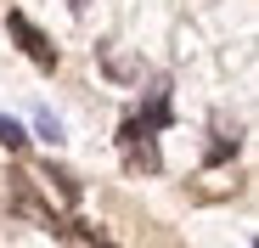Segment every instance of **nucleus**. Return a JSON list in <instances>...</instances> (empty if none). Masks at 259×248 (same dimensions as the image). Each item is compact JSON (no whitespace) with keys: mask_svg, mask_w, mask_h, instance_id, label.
I'll use <instances>...</instances> for the list:
<instances>
[{"mask_svg":"<svg viewBox=\"0 0 259 248\" xmlns=\"http://www.w3.org/2000/svg\"><path fill=\"white\" fill-rule=\"evenodd\" d=\"M6 209H12V215H23V220H34V226H46V231L57 226V209L34 192V181H28V175H12V197H6Z\"/></svg>","mask_w":259,"mask_h":248,"instance_id":"obj_2","label":"nucleus"},{"mask_svg":"<svg viewBox=\"0 0 259 248\" xmlns=\"http://www.w3.org/2000/svg\"><path fill=\"white\" fill-rule=\"evenodd\" d=\"M23 141H28V136H23V124H17V118H6V113H0V147H6V152H17Z\"/></svg>","mask_w":259,"mask_h":248,"instance_id":"obj_5","label":"nucleus"},{"mask_svg":"<svg viewBox=\"0 0 259 248\" xmlns=\"http://www.w3.org/2000/svg\"><path fill=\"white\" fill-rule=\"evenodd\" d=\"M46 181H51V186H57V197H62V203H68V209H73V203H79V181H73V175H68V170H57V163H46Z\"/></svg>","mask_w":259,"mask_h":248,"instance_id":"obj_4","label":"nucleus"},{"mask_svg":"<svg viewBox=\"0 0 259 248\" xmlns=\"http://www.w3.org/2000/svg\"><path fill=\"white\" fill-rule=\"evenodd\" d=\"M34 124H39V136H46V141H62V124H57V118H51V113H39V118H34Z\"/></svg>","mask_w":259,"mask_h":248,"instance_id":"obj_6","label":"nucleus"},{"mask_svg":"<svg viewBox=\"0 0 259 248\" xmlns=\"http://www.w3.org/2000/svg\"><path fill=\"white\" fill-rule=\"evenodd\" d=\"M6 28H12V39H17V46L28 51V62H34V68H57V46H51V39L39 34L23 12H12V17H6Z\"/></svg>","mask_w":259,"mask_h":248,"instance_id":"obj_3","label":"nucleus"},{"mask_svg":"<svg viewBox=\"0 0 259 248\" xmlns=\"http://www.w3.org/2000/svg\"><path fill=\"white\" fill-rule=\"evenodd\" d=\"M118 152H124V163H130V170H158V147H152V130H147V124H136V113H130L124 124H118Z\"/></svg>","mask_w":259,"mask_h":248,"instance_id":"obj_1","label":"nucleus"}]
</instances>
